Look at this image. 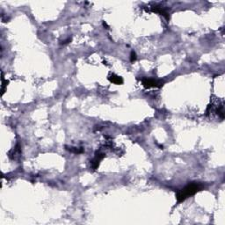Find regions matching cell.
Returning a JSON list of instances; mask_svg holds the SVG:
<instances>
[{
    "instance_id": "obj_2",
    "label": "cell",
    "mask_w": 225,
    "mask_h": 225,
    "mask_svg": "<svg viewBox=\"0 0 225 225\" xmlns=\"http://www.w3.org/2000/svg\"><path fill=\"white\" fill-rule=\"evenodd\" d=\"M142 84L144 88L149 89V88H159L163 86L164 83L160 80H156L153 78H148V77H143L142 79Z\"/></svg>"
},
{
    "instance_id": "obj_1",
    "label": "cell",
    "mask_w": 225,
    "mask_h": 225,
    "mask_svg": "<svg viewBox=\"0 0 225 225\" xmlns=\"http://www.w3.org/2000/svg\"><path fill=\"white\" fill-rule=\"evenodd\" d=\"M203 185L200 184V183H196V182H192L189 183L188 185H186L184 188L179 190L177 193H176V199L177 201L180 203V202H183L185 200L187 199L188 197L192 196V195H195V194H197L198 192L201 191L203 189Z\"/></svg>"
},
{
    "instance_id": "obj_3",
    "label": "cell",
    "mask_w": 225,
    "mask_h": 225,
    "mask_svg": "<svg viewBox=\"0 0 225 225\" xmlns=\"http://www.w3.org/2000/svg\"><path fill=\"white\" fill-rule=\"evenodd\" d=\"M104 158H105V154L104 153H101V152L98 151L97 153L95 154V157H94V158H93V160L92 161V165L93 170H96V169L99 167L100 161H101Z\"/></svg>"
},
{
    "instance_id": "obj_9",
    "label": "cell",
    "mask_w": 225,
    "mask_h": 225,
    "mask_svg": "<svg viewBox=\"0 0 225 225\" xmlns=\"http://www.w3.org/2000/svg\"><path fill=\"white\" fill-rule=\"evenodd\" d=\"M103 26H105V27H107L108 29V28H109V26H108V24H107V23H106V22H103Z\"/></svg>"
},
{
    "instance_id": "obj_6",
    "label": "cell",
    "mask_w": 225,
    "mask_h": 225,
    "mask_svg": "<svg viewBox=\"0 0 225 225\" xmlns=\"http://www.w3.org/2000/svg\"><path fill=\"white\" fill-rule=\"evenodd\" d=\"M2 95H4V93L5 92V89H6V86L8 85V84H9V81H5V78H4V73L2 72Z\"/></svg>"
},
{
    "instance_id": "obj_8",
    "label": "cell",
    "mask_w": 225,
    "mask_h": 225,
    "mask_svg": "<svg viewBox=\"0 0 225 225\" xmlns=\"http://www.w3.org/2000/svg\"><path fill=\"white\" fill-rule=\"evenodd\" d=\"M71 41H72V38L69 37L67 40H65V41H63L62 42H61V44H68V43H70V42H71Z\"/></svg>"
},
{
    "instance_id": "obj_7",
    "label": "cell",
    "mask_w": 225,
    "mask_h": 225,
    "mask_svg": "<svg viewBox=\"0 0 225 225\" xmlns=\"http://www.w3.org/2000/svg\"><path fill=\"white\" fill-rule=\"evenodd\" d=\"M136 59H137V56H136L135 52L131 51V54H130V62H134Z\"/></svg>"
},
{
    "instance_id": "obj_4",
    "label": "cell",
    "mask_w": 225,
    "mask_h": 225,
    "mask_svg": "<svg viewBox=\"0 0 225 225\" xmlns=\"http://www.w3.org/2000/svg\"><path fill=\"white\" fill-rule=\"evenodd\" d=\"M151 11L156 12V13H158L160 15H163L166 20L170 19V16H169V13L167 12V11L164 9V8H162L161 6H153V7H151Z\"/></svg>"
},
{
    "instance_id": "obj_5",
    "label": "cell",
    "mask_w": 225,
    "mask_h": 225,
    "mask_svg": "<svg viewBox=\"0 0 225 225\" xmlns=\"http://www.w3.org/2000/svg\"><path fill=\"white\" fill-rule=\"evenodd\" d=\"M108 80L114 85H122L123 78L120 76H118L116 74H112L108 77Z\"/></svg>"
}]
</instances>
